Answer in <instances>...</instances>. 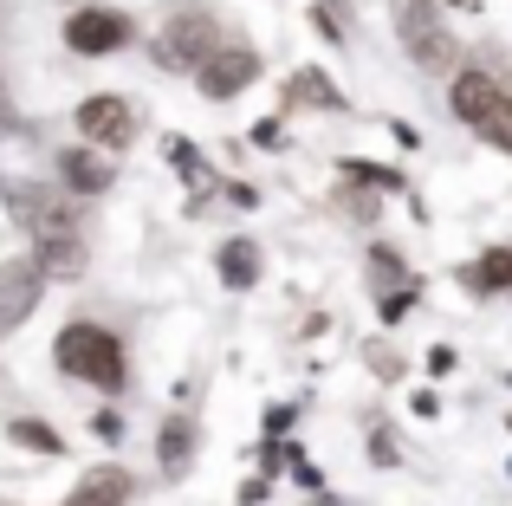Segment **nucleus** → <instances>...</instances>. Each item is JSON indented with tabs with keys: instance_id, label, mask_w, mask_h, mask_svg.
<instances>
[{
	"instance_id": "1",
	"label": "nucleus",
	"mask_w": 512,
	"mask_h": 506,
	"mask_svg": "<svg viewBox=\"0 0 512 506\" xmlns=\"http://www.w3.org/2000/svg\"><path fill=\"white\" fill-rule=\"evenodd\" d=\"M52 357H59L65 377L91 383V390H124V344H117L104 325H91V318L65 325L59 344H52Z\"/></svg>"
},
{
	"instance_id": "2",
	"label": "nucleus",
	"mask_w": 512,
	"mask_h": 506,
	"mask_svg": "<svg viewBox=\"0 0 512 506\" xmlns=\"http://www.w3.org/2000/svg\"><path fill=\"white\" fill-rule=\"evenodd\" d=\"M389 13H396V33L422 72H454V33L435 0H389Z\"/></svg>"
},
{
	"instance_id": "3",
	"label": "nucleus",
	"mask_w": 512,
	"mask_h": 506,
	"mask_svg": "<svg viewBox=\"0 0 512 506\" xmlns=\"http://www.w3.org/2000/svg\"><path fill=\"white\" fill-rule=\"evenodd\" d=\"M500 111H506V85L493 72H480V65L454 72V117H461V124H474L480 137H487V130L500 124Z\"/></svg>"
},
{
	"instance_id": "4",
	"label": "nucleus",
	"mask_w": 512,
	"mask_h": 506,
	"mask_svg": "<svg viewBox=\"0 0 512 506\" xmlns=\"http://www.w3.org/2000/svg\"><path fill=\"white\" fill-rule=\"evenodd\" d=\"M78 130H85V143H98V150H130V143H137V111H130L124 98H111V91H98V98L78 104Z\"/></svg>"
},
{
	"instance_id": "5",
	"label": "nucleus",
	"mask_w": 512,
	"mask_h": 506,
	"mask_svg": "<svg viewBox=\"0 0 512 506\" xmlns=\"http://www.w3.org/2000/svg\"><path fill=\"white\" fill-rule=\"evenodd\" d=\"M7 208L13 221H20L33 241H46V234H78V215L65 202H52L46 189H33V182H7Z\"/></svg>"
},
{
	"instance_id": "6",
	"label": "nucleus",
	"mask_w": 512,
	"mask_h": 506,
	"mask_svg": "<svg viewBox=\"0 0 512 506\" xmlns=\"http://www.w3.org/2000/svg\"><path fill=\"white\" fill-rule=\"evenodd\" d=\"M39 286H46V273H39L33 260H7L0 266V338H13V331L33 318Z\"/></svg>"
},
{
	"instance_id": "7",
	"label": "nucleus",
	"mask_w": 512,
	"mask_h": 506,
	"mask_svg": "<svg viewBox=\"0 0 512 506\" xmlns=\"http://www.w3.org/2000/svg\"><path fill=\"white\" fill-rule=\"evenodd\" d=\"M130 33H137V26L117 7H85V13L65 20V46L72 52H117V46H130Z\"/></svg>"
},
{
	"instance_id": "8",
	"label": "nucleus",
	"mask_w": 512,
	"mask_h": 506,
	"mask_svg": "<svg viewBox=\"0 0 512 506\" xmlns=\"http://www.w3.org/2000/svg\"><path fill=\"white\" fill-rule=\"evenodd\" d=\"M163 52L175 65H188V72H201V65L214 59V20L208 13H195V7H182L169 20V33H163Z\"/></svg>"
},
{
	"instance_id": "9",
	"label": "nucleus",
	"mask_w": 512,
	"mask_h": 506,
	"mask_svg": "<svg viewBox=\"0 0 512 506\" xmlns=\"http://www.w3.org/2000/svg\"><path fill=\"white\" fill-rule=\"evenodd\" d=\"M253 78H260V59L240 52V46H227V52H214V59L195 72V85L208 91V98H234V91H247Z\"/></svg>"
},
{
	"instance_id": "10",
	"label": "nucleus",
	"mask_w": 512,
	"mask_h": 506,
	"mask_svg": "<svg viewBox=\"0 0 512 506\" xmlns=\"http://www.w3.org/2000/svg\"><path fill=\"white\" fill-rule=\"evenodd\" d=\"M130 494H137V481H130L124 468H91L85 481L65 494V506H124Z\"/></svg>"
},
{
	"instance_id": "11",
	"label": "nucleus",
	"mask_w": 512,
	"mask_h": 506,
	"mask_svg": "<svg viewBox=\"0 0 512 506\" xmlns=\"http://www.w3.org/2000/svg\"><path fill=\"white\" fill-rule=\"evenodd\" d=\"M59 169H65V189L72 195H104L111 189V163H104L98 150H65Z\"/></svg>"
},
{
	"instance_id": "12",
	"label": "nucleus",
	"mask_w": 512,
	"mask_h": 506,
	"mask_svg": "<svg viewBox=\"0 0 512 506\" xmlns=\"http://www.w3.org/2000/svg\"><path fill=\"white\" fill-rule=\"evenodd\" d=\"M188 448H195V422H188V416H169L163 435H156V461H163V474H182L188 468Z\"/></svg>"
},
{
	"instance_id": "13",
	"label": "nucleus",
	"mask_w": 512,
	"mask_h": 506,
	"mask_svg": "<svg viewBox=\"0 0 512 506\" xmlns=\"http://www.w3.org/2000/svg\"><path fill=\"white\" fill-rule=\"evenodd\" d=\"M461 279H467L474 292H506V286H512V247H493V253H480V260L467 266Z\"/></svg>"
},
{
	"instance_id": "14",
	"label": "nucleus",
	"mask_w": 512,
	"mask_h": 506,
	"mask_svg": "<svg viewBox=\"0 0 512 506\" xmlns=\"http://www.w3.org/2000/svg\"><path fill=\"white\" fill-rule=\"evenodd\" d=\"M221 279L227 286H253V279H260V247L253 241H227L221 247Z\"/></svg>"
},
{
	"instance_id": "15",
	"label": "nucleus",
	"mask_w": 512,
	"mask_h": 506,
	"mask_svg": "<svg viewBox=\"0 0 512 506\" xmlns=\"http://www.w3.org/2000/svg\"><path fill=\"white\" fill-rule=\"evenodd\" d=\"M7 435H13V442H20V448H39V455H59V435H52L46 429V422H33V416H20V422H7Z\"/></svg>"
},
{
	"instance_id": "16",
	"label": "nucleus",
	"mask_w": 512,
	"mask_h": 506,
	"mask_svg": "<svg viewBox=\"0 0 512 506\" xmlns=\"http://www.w3.org/2000/svg\"><path fill=\"white\" fill-rule=\"evenodd\" d=\"M292 98H318V104H338V91H331L325 78H312V72H305V78H292Z\"/></svg>"
},
{
	"instance_id": "17",
	"label": "nucleus",
	"mask_w": 512,
	"mask_h": 506,
	"mask_svg": "<svg viewBox=\"0 0 512 506\" xmlns=\"http://www.w3.org/2000/svg\"><path fill=\"white\" fill-rule=\"evenodd\" d=\"M169 156H175V169H182L188 182H201V176H208V163H201V156L188 150V143H169Z\"/></svg>"
},
{
	"instance_id": "18",
	"label": "nucleus",
	"mask_w": 512,
	"mask_h": 506,
	"mask_svg": "<svg viewBox=\"0 0 512 506\" xmlns=\"http://www.w3.org/2000/svg\"><path fill=\"white\" fill-rule=\"evenodd\" d=\"M370 266H376V279H402V260H396L389 247H376V253H370Z\"/></svg>"
},
{
	"instance_id": "19",
	"label": "nucleus",
	"mask_w": 512,
	"mask_h": 506,
	"mask_svg": "<svg viewBox=\"0 0 512 506\" xmlns=\"http://www.w3.org/2000/svg\"><path fill=\"white\" fill-rule=\"evenodd\" d=\"M487 137H493V143H506V150H512V91H506V111H500V124H493Z\"/></svg>"
}]
</instances>
